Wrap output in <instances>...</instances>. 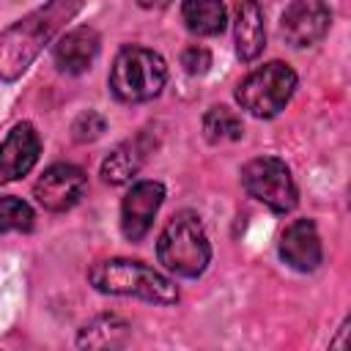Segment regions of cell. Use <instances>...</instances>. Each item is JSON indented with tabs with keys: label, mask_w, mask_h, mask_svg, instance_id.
Wrapping results in <instances>:
<instances>
[{
	"label": "cell",
	"mask_w": 351,
	"mask_h": 351,
	"mask_svg": "<svg viewBox=\"0 0 351 351\" xmlns=\"http://www.w3.org/2000/svg\"><path fill=\"white\" fill-rule=\"evenodd\" d=\"M184 22L197 36H217L225 30V5L219 0H184L181 3Z\"/></svg>",
	"instance_id": "cell-15"
},
{
	"label": "cell",
	"mask_w": 351,
	"mask_h": 351,
	"mask_svg": "<svg viewBox=\"0 0 351 351\" xmlns=\"http://www.w3.org/2000/svg\"><path fill=\"white\" fill-rule=\"evenodd\" d=\"M104 118L99 115V112H93V110H88V112H82V115H77V121L71 123V137L77 140V143H90V140H96L101 132H104Z\"/></svg>",
	"instance_id": "cell-19"
},
{
	"label": "cell",
	"mask_w": 351,
	"mask_h": 351,
	"mask_svg": "<svg viewBox=\"0 0 351 351\" xmlns=\"http://www.w3.org/2000/svg\"><path fill=\"white\" fill-rule=\"evenodd\" d=\"M85 186H88V178H85V173L80 167H74V165H52L36 181L33 197L47 211H69L71 206L80 203V197L85 195Z\"/></svg>",
	"instance_id": "cell-7"
},
{
	"label": "cell",
	"mask_w": 351,
	"mask_h": 351,
	"mask_svg": "<svg viewBox=\"0 0 351 351\" xmlns=\"http://www.w3.org/2000/svg\"><path fill=\"white\" fill-rule=\"evenodd\" d=\"M33 208L8 195V197H0V233H11V230H30L33 228Z\"/></svg>",
	"instance_id": "cell-18"
},
{
	"label": "cell",
	"mask_w": 351,
	"mask_h": 351,
	"mask_svg": "<svg viewBox=\"0 0 351 351\" xmlns=\"http://www.w3.org/2000/svg\"><path fill=\"white\" fill-rule=\"evenodd\" d=\"M126 321H121L118 315H99L93 318L77 337V346H88V348H112L121 346L126 340Z\"/></svg>",
	"instance_id": "cell-16"
},
{
	"label": "cell",
	"mask_w": 351,
	"mask_h": 351,
	"mask_svg": "<svg viewBox=\"0 0 351 351\" xmlns=\"http://www.w3.org/2000/svg\"><path fill=\"white\" fill-rule=\"evenodd\" d=\"M151 151H154V140L145 132L134 134L132 140H123L101 162V178L107 184H126L132 176H137V170L145 165Z\"/></svg>",
	"instance_id": "cell-13"
},
{
	"label": "cell",
	"mask_w": 351,
	"mask_h": 351,
	"mask_svg": "<svg viewBox=\"0 0 351 351\" xmlns=\"http://www.w3.org/2000/svg\"><path fill=\"white\" fill-rule=\"evenodd\" d=\"M99 55V33L93 27H74L52 47L55 66L66 74H82Z\"/></svg>",
	"instance_id": "cell-12"
},
{
	"label": "cell",
	"mask_w": 351,
	"mask_h": 351,
	"mask_svg": "<svg viewBox=\"0 0 351 351\" xmlns=\"http://www.w3.org/2000/svg\"><path fill=\"white\" fill-rule=\"evenodd\" d=\"M156 258L167 271L178 277H197L206 271L211 261V244L197 214L178 211L165 225L156 241Z\"/></svg>",
	"instance_id": "cell-3"
},
{
	"label": "cell",
	"mask_w": 351,
	"mask_h": 351,
	"mask_svg": "<svg viewBox=\"0 0 351 351\" xmlns=\"http://www.w3.org/2000/svg\"><path fill=\"white\" fill-rule=\"evenodd\" d=\"M82 0H49L0 33V80H16L44 44L80 11Z\"/></svg>",
	"instance_id": "cell-1"
},
{
	"label": "cell",
	"mask_w": 351,
	"mask_h": 351,
	"mask_svg": "<svg viewBox=\"0 0 351 351\" xmlns=\"http://www.w3.org/2000/svg\"><path fill=\"white\" fill-rule=\"evenodd\" d=\"M236 55L241 60H255L266 47V27H263V11L258 0H241L236 8Z\"/></svg>",
	"instance_id": "cell-14"
},
{
	"label": "cell",
	"mask_w": 351,
	"mask_h": 351,
	"mask_svg": "<svg viewBox=\"0 0 351 351\" xmlns=\"http://www.w3.org/2000/svg\"><path fill=\"white\" fill-rule=\"evenodd\" d=\"M167 82V66L159 52L145 47H123L110 69V90L118 101L134 104L162 93Z\"/></svg>",
	"instance_id": "cell-4"
},
{
	"label": "cell",
	"mask_w": 351,
	"mask_h": 351,
	"mask_svg": "<svg viewBox=\"0 0 351 351\" xmlns=\"http://www.w3.org/2000/svg\"><path fill=\"white\" fill-rule=\"evenodd\" d=\"M41 154V140L33 123H16L0 143V184L16 181L33 170Z\"/></svg>",
	"instance_id": "cell-10"
},
{
	"label": "cell",
	"mask_w": 351,
	"mask_h": 351,
	"mask_svg": "<svg viewBox=\"0 0 351 351\" xmlns=\"http://www.w3.org/2000/svg\"><path fill=\"white\" fill-rule=\"evenodd\" d=\"M88 280L96 291L101 293H115V296H137L154 304H173L178 302V288L173 280L159 274L154 266L143 261H129V258H110L99 261L90 266Z\"/></svg>",
	"instance_id": "cell-2"
},
{
	"label": "cell",
	"mask_w": 351,
	"mask_h": 351,
	"mask_svg": "<svg viewBox=\"0 0 351 351\" xmlns=\"http://www.w3.org/2000/svg\"><path fill=\"white\" fill-rule=\"evenodd\" d=\"M143 8H167L173 0H137Z\"/></svg>",
	"instance_id": "cell-21"
},
{
	"label": "cell",
	"mask_w": 351,
	"mask_h": 351,
	"mask_svg": "<svg viewBox=\"0 0 351 351\" xmlns=\"http://www.w3.org/2000/svg\"><path fill=\"white\" fill-rule=\"evenodd\" d=\"M293 88H296L293 69L282 60H271L239 82L236 101L241 104V110H247L255 118H271L288 104Z\"/></svg>",
	"instance_id": "cell-5"
},
{
	"label": "cell",
	"mask_w": 351,
	"mask_h": 351,
	"mask_svg": "<svg viewBox=\"0 0 351 351\" xmlns=\"http://www.w3.org/2000/svg\"><path fill=\"white\" fill-rule=\"evenodd\" d=\"M203 132H206V140H211V143L239 140L244 134V123L230 107L219 104V107H211L203 115Z\"/></svg>",
	"instance_id": "cell-17"
},
{
	"label": "cell",
	"mask_w": 351,
	"mask_h": 351,
	"mask_svg": "<svg viewBox=\"0 0 351 351\" xmlns=\"http://www.w3.org/2000/svg\"><path fill=\"white\" fill-rule=\"evenodd\" d=\"M181 66L189 74H206L211 66V52L206 47H186L181 55Z\"/></svg>",
	"instance_id": "cell-20"
},
{
	"label": "cell",
	"mask_w": 351,
	"mask_h": 351,
	"mask_svg": "<svg viewBox=\"0 0 351 351\" xmlns=\"http://www.w3.org/2000/svg\"><path fill=\"white\" fill-rule=\"evenodd\" d=\"M332 14L324 0H293L280 22V33L291 47H313L329 30Z\"/></svg>",
	"instance_id": "cell-8"
},
{
	"label": "cell",
	"mask_w": 351,
	"mask_h": 351,
	"mask_svg": "<svg viewBox=\"0 0 351 351\" xmlns=\"http://www.w3.org/2000/svg\"><path fill=\"white\" fill-rule=\"evenodd\" d=\"M241 184L250 197L261 200L277 214H285L296 206V184L288 165L277 156H258L241 167Z\"/></svg>",
	"instance_id": "cell-6"
},
{
	"label": "cell",
	"mask_w": 351,
	"mask_h": 351,
	"mask_svg": "<svg viewBox=\"0 0 351 351\" xmlns=\"http://www.w3.org/2000/svg\"><path fill=\"white\" fill-rule=\"evenodd\" d=\"M162 200H165V186L159 181H137L126 192L121 203V230L129 241H140L151 230V222Z\"/></svg>",
	"instance_id": "cell-9"
},
{
	"label": "cell",
	"mask_w": 351,
	"mask_h": 351,
	"mask_svg": "<svg viewBox=\"0 0 351 351\" xmlns=\"http://www.w3.org/2000/svg\"><path fill=\"white\" fill-rule=\"evenodd\" d=\"M280 255L296 271H315L324 252L313 219H293L280 236Z\"/></svg>",
	"instance_id": "cell-11"
}]
</instances>
